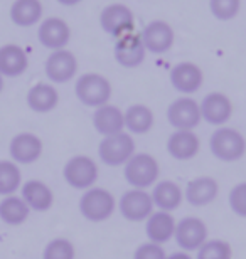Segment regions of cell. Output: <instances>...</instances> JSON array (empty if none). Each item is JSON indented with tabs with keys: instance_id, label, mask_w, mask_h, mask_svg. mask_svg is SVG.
I'll return each instance as SVG.
<instances>
[{
	"instance_id": "1",
	"label": "cell",
	"mask_w": 246,
	"mask_h": 259,
	"mask_svg": "<svg viewBox=\"0 0 246 259\" xmlns=\"http://www.w3.org/2000/svg\"><path fill=\"white\" fill-rule=\"evenodd\" d=\"M209 150L224 163L238 162L246 155V138L236 128L219 126L209 138Z\"/></svg>"
},
{
	"instance_id": "2",
	"label": "cell",
	"mask_w": 246,
	"mask_h": 259,
	"mask_svg": "<svg viewBox=\"0 0 246 259\" xmlns=\"http://www.w3.org/2000/svg\"><path fill=\"white\" fill-rule=\"evenodd\" d=\"M160 165L150 153H135L123 165V179L132 189L147 190L159 182Z\"/></svg>"
},
{
	"instance_id": "3",
	"label": "cell",
	"mask_w": 246,
	"mask_h": 259,
	"mask_svg": "<svg viewBox=\"0 0 246 259\" xmlns=\"http://www.w3.org/2000/svg\"><path fill=\"white\" fill-rule=\"evenodd\" d=\"M78 207H80L81 215L86 221L99 224V222L108 221L115 214V210H117V199H115L108 189L96 187L95 185V187L83 192Z\"/></svg>"
},
{
	"instance_id": "4",
	"label": "cell",
	"mask_w": 246,
	"mask_h": 259,
	"mask_svg": "<svg viewBox=\"0 0 246 259\" xmlns=\"http://www.w3.org/2000/svg\"><path fill=\"white\" fill-rule=\"evenodd\" d=\"M75 93L85 106L90 108H99L103 105H108L112 98L113 88L107 77L98 74V72H88L78 77L75 84Z\"/></svg>"
},
{
	"instance_id": "5",
	"label": "cell",
	"mask_w": 246,
	"mask_h": 259,
	"mask_svg": "<svg viewBox=\"0 0 246 259\" xmlns=\"http://www.w3.org/2000/svg\"><path fill=\"white\" fill-rule=\"evenodd\" d=\"M66 184L76 190H88L95 187L99 179V167L95 158L88 155H75L62 168Z\"/></svg>"
},
{
	"instance_id": "6",
	"label": "cell",
	"mask_w": 246,
	"mask_h": 259,
	"mask_svg": "<svg viewBox=\"0 0 246 259\" xmlns=\"http://www.w3.org/2000/svg\"><path fill=\"white\" fill-rule=\"evenodd\" d=\"M135 153V142L127 132L104 137L98 145V157L108 167H123Z\"/></svg>"
},
{
	"instance_id": "7",
	"label": "cell",
	"mask_w": 246,
	"mask_h": 259,
	"mask_svg": "<svg viewBox=\"0 0 246 259\" xmlns=\"http://www.w3.org/2000/svg\"><path fill=\"white\" fill-rule=\"evenodd\" d=\"M174 239L177 242V246L181 247V251L186 252L197 251L209 239L207 224L201 217L187 215L184 219L177 221Z\"/></svg>"
},
{
	"instance_id": "8",
	"label": "cell",
	"mask_w": 246,
	"mask_h": 259,
	"mask_svg": "<svg viewBox=\"0 0 246 259\" xmlns=\"http://www.w3.org/2000/svg\"><path fill=\"white\" fill-rule=\"evenodd\" d=\"M117 209L123 219L130 222H145L154 212V202L150 192L142 189H130L123 192L117 202Z\"/></svg>"
},
{
	"instance_id": "9",
	"label": "cell",
	"mask_w": 246,
	"mask_h": 259,
	"mask_svg": "<svg viewBox=\"0 0 246 259\" xmlns=\"http://www.w3.org/2000/svg\"><path fill=\"white\" fill-rule=\"evenodd\" d=\"M201 120L199 103L189 96L177 98L167 108V121L175 130H194Z\"/></svg>"
},
{
	"instance_id": "10",
	"label": "cell",
	"mask_w": 246,
	"mask_h": 259,
	"mask_svg": "<svg viewBox=\"0 0 246 259\" xmlns=\"http://www.w3.org/2000/svg\"><path fill=\"white\" fill-rule=\"evenodd\" d=\"M99 25L107 34L120 39L125 34L133 32V14L127 5L112 4L99 14Z\"/></svg>"
},
{
	"instance_id": "11",
	"label": "cell",
	"mask_w": 246,
	"mask_h": 259,
	"mask_svg": "<svg viewBox=\"0 0 246 259\" xmlns=\"http://www.w3.org/2000/svg\"><path fill=\"white\" fill-rule=\"evenodd\" d=\"M199 110H201V118L204 121L213 126H223L224 123L231 120L234 108L231 100L224 93L214 91L202 98Z\"/></svg>"
},
{
	"instance_id": "12",
	"label": "cell",
	"mask_w": 246,
	"mask_h": 259,
	"mask_svg": "<svg viewBox=\"0 0 246 259\" xmlns=\"http://www.w3.org/2000/svg\"><path fill=\"white\" fill-rule=\"evenodd\" d=\"M145 53L147 49H145L140 34H125L115 42V59L120 66L127 67V69H133L142 64L145 61Z\"/></svg>"
},
{
	"instance_id": "13",
	"label": "cell",
	"mask_w": 246,
	"mask_h": 259,
	"mask_svg": "<svg viewBox=\"0 0 246 259\" xmlns=\"http://www.w3.org/2000/svg\"><path fill=\"white\" fill-rule=\"evenodd\" d=\"M167 153L177 162H189L196 158L201 150V140L194 130H175L167 138Z\"/></svg>"
},
{
	"instance_id": "14",
	"label": "cell",
	"mask_w": 246,
	"mask_h": 259,
	"mask_svg": "<svg viewBox=\"0 0 246 259\" xmlns=\"http://www.w3.org/2000/svg\"><path fill=\"white\" fill-rule=\"evenodd\" d=\"M43 150H44L43 140H41L38 135L25 132V133L15 135L12 138L10 147H9V153L15 163L29 165V163L38 162L41 158V155H43Z\"/></svg>"
},
{
	"instance_id": "15",
	"label": "cell",
	"mask_w": 246,
	"mask_h": 259,
	"mask_svg": "<svg viewBox=\"0 0 246 259\" xmlns=\"http://www.w3.org/2000/svg\"><path fill=\"white\" fill-rule=\"evenodd\" d=\"M46 76L49 77L52 82H67L76 76L78 72V61L75 54L66 49L54 51L49 54L48 61H46Z\"/></svg>"
},
{
	"instance_id": "16",
	"label": "cell",
	"mask_w": 246,
	"mask_h": 259,
	"mask_svg": "<svg viewBox=\"0 0 246 259\" xmlns=\"http://www.w3.org/2000/svg\"><path fill=\"white\" fill-rule=\"evenodd\" d=\"M170 84L181 95H194L201 90L204 76L201 67L194 63H179L170 69Z\"/></svg>"
},
{
	"instance_id": "17",
	"label": "cell",
	"mask_w": 246,
	"mask_h": 259,
	"mask_svg": "<svg viewBox=\"0 0 246 259\" xmlns=\"http://www.w3.org/2000/svg\"><path fill=\"white\" fill-rule=\"evenodd\" d=\"M219 195V184L213 177H196L187 182L184 189V200L192 207H206L213 204Z\"/></svg>"
},
{
	"instance_id": "18",
	"label": "cell",
	"mask_w": 246,
	"mask_h": 259,
	"mask_svg": "<svg viewBox=\"0 0 246 259\" xmlns=\"http://www.w3.org/2000/svg\"><path fill=\"white\" fill-rule=\"evenodd\" d=\"M175 226L177 221L170 212L154 210L149 219L145 221V234H147L150 242L164 246L165 242L174 239Z\"/></svg>"
},
{
	"instance_id": "19",
	"label": "cell",
	"mask_w": 246,
	"mask_h": 259,
	"mask_svg": "<svg viewBox=\"0 0 246 259\" xmlns=\"http://www.w3.org/2000/svg\"><path fill=\"white\" fill-rule=\"evenodd\" d=\"M39 42L51 51L64 49L71 39V30L64 20L59 17H49L46 19L39 27L38 32Z\"/></svg>"
},
{
	"instance_id": "20",
	"label": "cell",
	"mask_w": 246,
	"mask_h": 259,
	"mask_svg": "<svg viewBox=\"0 0 246 259\" xmlns=\"http://www.w3.org/2000/svg\"><path fill=\"white\" fill-rule=\"evenodd\" d=\"M140 35H142L145 49L154 54H164L174 44V30L164 20L150 22Z\"/></svg>"
},
{
	"instance_id": "21",
	"label": "cell",
	"mask_w": 246,
	"mask_h": 259,
	"mask_svg": "<svg viewBox=\"0 0 246 259\" xmlns=\"http://www.w3.org/2000/svg\"><path fill=\"white\" fill-rule=\"evenodd\" d=\"M150 197L157 210L170 212L172 214L184 202V190L174 180H160V182H157L154 185Z\"/></svg>"
},
{
	"instance_id": "22",
	"label": "cell",
	"mask_w": 246,
	"mask_h": 259,
	"mask_svg": "<svg viewBox=\"0 0 246 259\" xmlns=\"http://www.w3.org/2000/svg\"><path fill=\"white\" fill-rule=\"evenodd\" d=\"M93 126L96 133L101 137H112V135L125 132V120L123 111L115 105H103L95 110L93 113Z\"/></svg>"
},
{
	"instance_id": "23",
	"label": "cell",
	"mask_w": 246,
	"mask_h": 259,
	"mask_svg": "<svg viewBox=\"0 0 246 259\" xmlns=\"http://www.w3.org/2000/svg\"><path fill=\"white\" fill-rule=\"evenodd\" d=\"M22 200L27 204L30 210L36 212H46L49 210L54 204V194L48 184L43 180H27L22 185Z\"/></svg>"
},
{
	"instance_id": "24",
	"label": "cell",
	"mask_w": 246,
	"mask_h": 259,
	"mask_svg": "<svg viewBox=\"0 0 246 259\" xmlns=\"http://www.w3.org/2000/svg\"><path fill=\"white\" fill-rule=\"evenodd\" d=\"M27 66V54L22 48L15 44H7L0 48V74L2 77H17L24 74Z\"/></svg>"
},
{
	"instance_id": "25",
	"label": "cell",
	"mask_w": 246,
	"mask_h": 259,
	"mask_svg": "<svg viewBox=\"0 0 246 259\" xmlns=\"http://www.w3.org/2000/svg\"><path fill=\"white\" fill-rule=\"evenodd\" d=\"M125 130L133 135H147L154 128L155 116L154 111L145 105H132L123 113Z\"/></svg>"
},
{
	"instance_id": "26",
	"label": "cell",
	"mask_w": 246,
	"mask_h": 259,
	"mask_svg": "<svg viewBox=\"0 0 246 259\" xmlns=\"http://www.w3.org/2000/svg\"><path fill=\"white\" fill-rule=\"evenodd\" d=\"M57 103H59V93L54 86L46 82L32 86L27 93V105L36 113H49L57 106Z\"/></svg>"
},
{
	"instance_id": "27",
	"label": "cell",
	"mask_w": 246,
	"mask_h": 259,
	"mask_svg": "<svg viewBox=\"0 0 246 259\" xmlns=\"http://www.w3.org/2000/svg\"><path fill=\"white\" fill-rule=\"evenodd\" d=\"M43 15V5L39 0H15L10 7V19L19 27H30L38 24Z\"/></svg>"
},
{
	"instance_id": "28",
	"label": "cell",
	"mask_w": 246,
	"mask_h": 259,
	"mask_svg": "<svg viewBox=\"0 0 246 259\" xmlns=\"http://www.w3.org/2000/svg\"><path fill=\"white\" fill-rule=\"evenodd\" d=\"M30 209L22 200V197L7 195L0 202V221L9 226H20L27 221Z\"/></svg>"
},
{
	"instance_id": "29",
	"label": "cell",
	"mask_w": 246,
	"mask_h": 259,
	"mask_svg": "<svg viewBox=\"0 0 246 259\" xmlns=\"http://www.w3.org/2000/svg\"><path fill=\"white\" fill-rule=\"evenodd\" d=\"M22 184V174L15 162L0 160V195H14Z\"/></svg>"
},
{
	"instance_id": "30",
	"label": "cell",
	"mask_w": 246,
	"mask_h": 259,
	"mask_svg": "<svg viewBox=\"0 0 246 259\" xmlns=\"http://www.w3.org/2000/svg\"><path fill=\"white\" fill-rule=\"evenodd\" d=\"M196 259H233V247L224 239H207L196 251Z\"/></svg>"
},
{
	"instance_id": "31",
	"label": "cell",
	"mask_w": 246,
	"mask_h": 259,
	"mask_svg": "<svg viewBox=\"0 0 246 259\" xmlns=\"http://www.w3.org/2000/svg\"><path fill=\"white\" fill-rule=\"evenodd\" d=\"M43 259H76V247L66 237H56L46 244Z\"/></svg>"
},
{
	"instance_id": "32",
	"label": "cell",
	"mask_w": 246,
	"mask_h": 259,
	"mask_svg": "<svg viewBox=\"0 0 246 259\" xmlns=\"http://www.w3.org/2000/svg\"><path fill=\"white\" fill-rule=\"evenodd\" d=\"M241 0H209L211 14L218 20H231L238 15Z\"/></svg>"
},
{
	"instance_id": "33",
	"label": "cell",
	"mask_w": 246,
	"mask_h": 259,
	"mask_svg": "<svg viewBox=\"0 0 246 259\" xmlns=\"http://www.w3.org/2000/svg\"><path fill=\"white\" fill-rule=\"evenodd\" d=\"M228 204L238 217L246 219V182H239L229 190Z\"/></svg>"
},
{
	"instance_id": "34",
	"label": "cell",
	"mask_w": 246,
	"mask_h": 259,
	"mask_svg": "<svg viewBox=\"0 0 246 259\" xmlns=\"http://www.w3.org/2000/svg\"><path fill=\"white\" fill-rule=\"evenodd\" d=\"M133 259H167V252L164 246L154 244V242H144L133 252Z\"/></svg>"
},
{
	"instance_id": "35",
	"label": "cell",
	"mask_w": 246,
	"mask_h": 259,
	"mask_svg": "<svg viewBox=\"0 0 246 259\" xmlns=\"http://www.w3.org/2000/svg\"><path fill=\"white\" fill-rule=\"evenodd\" d=\"M167 259H194L191 256V252H186V251H175L172 254H167Z\"/></svg>"
},
{
	"instance_id": "36",
	"label": "cell",
	"mask_w": 246,
	"mask_h": 259,
	"mask_svg": "<svg viewBox=\"0 0 246 259\" xmlns=\"http://www.w3.org/2000/svg\"><path fill=\"white\" fill-rule=\"evenodd\" d=\"M61 5H76V4H80L81 0H57Z\"/></svg>"
},
{
	"instance_id": "37",
	"label": "cell",
	"mask_w": 246,
	"mask_h": 259,
	"mask_svg": "<svg viewBox=\"0 0 246 259\" xmlns=\"http://www.w3.org/2000/svg\"><path fill=\"white\" fill-rule=\"evenodd\" d=\"M2 90H4V77L0 74V93H2Z\"/></svg>"
}]
</instances>
